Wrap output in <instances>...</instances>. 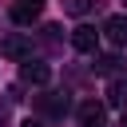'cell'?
<instances>
[{
    "label": "cell",
    "instance_id": "3",
    "mask_svg": "<svg viewBox=\"0 0 127 127\" xmlns=\"http://www.w3.org/2000/svg\"><path fill=\"white\" fill-rule=\"evenodd\" d=\"M12 20L16 24H32V20H40V12H44V0H12Z\"/></svg>",
    "mask_w": 127,
    "mask_h": 127
},
{
    "label": "cell",
    "instance_id": "13",
    "mask_svg": "<svg viewBox=\"0 0 127 127\" xmlns=\"http://www.w3.org/2000/svg\"><path fill=\"white\" fill-rule=\"evenodd\" d=\"M119 127H127V115H123V123H119Z\"/></svg>",
    "mask_w": 127,
    "mask_h": 127
},
{
    "label": "cell",
    "instance_id": "10",
    "mask_svg": "<svg viewBox=\"0 0 127 127\" xmlns=\"http://www.w3.org/2000/svg\"><path fill=\"white\" fill-rule=\"evenodd\" d=\"M91 4H95V0H64V12H71V16H83V12H91Z\"/></svg>",
    "mask_w": 127,
    "mask_h": 127
},
{
    "label": "cell",
    "instance_id": "8",
    "mask_svg": "<svg viewBox=\"0 0 127 127\" xmlns=\"http://www.w3.org/2000/svg\"><path fill=\"white\" fill-rule=\"evenodd\" d=\"M36 103H40V111H48V115H64V111H67V95H40Z\"/></svg>",
    "mask_w": 127,
    "mask_h": 127
},
{
    "label": "cell",
    "instance_id": "4",
    "mask_svg": "<svg viewBox=\"0 0 127 127\" xmlns=\"http://www.w3.org/2000/svg\"><path fill=\"white\" fill-rule=\"evenodd\" d=\"M79 123L83 127H103V119H107V111H103V103H95V99H87V103H79Z\"/></svg>",
    "mask_w": 127,
    "mask_h": 127
},
{
    "label": "cell",
    "instance_id": "1",
    "mask_svg": "<svg viewBox=\"0 0 127 127\" xmlns=\"http://www.w3.org/2000/svg\"><path fill=\"white\" fill-rule=\"evenodd\" d=\"M0 52H4L8 60H20V64H28V60H32V40H28L24 32H8V36L0 40Z\"/></svg>",
    "mask_w": 127,
    "mask_h": 127
},
{
    "label": "cell",
    "instance_id": "6",
    "mask_svg": "<svg viewBox=\"0 0 127 127\" xmlns=\"http://www.w3.org/2000/svg\"><path fill=\"white\" fill-rule=\"evenodd\" d=\"M103 36L119 48V44H127V16H107L103 20Z\"/></svg>",
    "mask_w": 127,
    "mask_h": 127
},
{
    "label": "cell",
    "instance_id": "11",
    "mask_svg": "<svg viewBox=\"0 0 127 127\" xmlns=\"http://www.w3.org/2000/svg\"><path fill=\"white\" fill-rule=\"evenodd\" d=\"M8 123V99H0V127Z\"/></svg>",
    "mask_w": 127,
    "mask_h": 127
},
{
    "label": "cell",
    "instance_id": "2",
    "mask_svg": "<svg viewBox=\"0 0 127 127\" xmlns=\"http://www.w3.org/2000/svg\"><path fill=\"white\" fill-rule=\"evenodd\" d=\"M71 48H75V52H83V56H91V52L99 48V32H95L91 24H79V28H71Z\"/></svg>",
    "mask_w": 127,
    "mask_h": 127
},
{
    "label": "cell",
    "instance_id": "5",
    "mask_svg": "<svg viewBox=\"0 0 127 127\" xmlns=\"http://www.w3.org/2000/svg\"><path fill=\"white\" fill-rule=\"evenodd\" d=\"M20 75H24V83H36V87H44V83L52 79V67H48V64H36V60H28V64L20 67Z\"/></svg>",
    "mask_w": 127,
    "mask_h": 127
},
{
    "label": "cell",
    "instance_id": "7",
    "mask_svg": "<svg viewBox=\"0 0 127 127\" xmlns=\"http://www.w3.org/2000/svg\"><path fill=\"white\" fill-rule=\"evenodd\" d=\"M95 71H99V75H119V71H127V60L115 56V52H111V56H99V60H95Z\"/></svg>",
    "mask_w": 127,
    "mask_h": 127
},
{
    "label": "cell",
    "instance_id": "14",
    "mask_svg": "<svg viewBox=\"0 0 127 127\" xmlns=\"http://www.w3.org/2000/svg\"><path fill=\"white\" fill-rule=\"evenodd\" d=\"M123 4H127V0H123Z\"/></svg>",
    "mask_w": 127,
    "mask_h": 127
},
{
    "label": "cell",
    "instance_id": "12",
    "mask_svg": "<svg viewBox=\"0 0 127 127\" xmlns=\"http://www.w3.org/2000/svg\"><path fill=\"white\" fill-rule=\"evenodd\" d=\"M20 127H44V123H36V119H28V123H20Z\"/></svg>",
    "mask_w": 127,
    "mask_h": 127
},
{
    "label": "cell",
    "instance_id": "9",
    "mask_svg": "<svg viewBox=\"0 0 127 127\" xmlns=\"http://www.w3.org/2000/svg\"><path fill=\"white\" fill-rule=\"evenodd\" d=\"M107 103H111V107H123V103H127V79H115V83L107 87Z\"/></svg>",
    "mask_w": 127,
    "mask_h": 127
}]
</instances>
